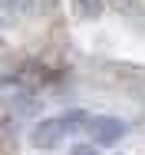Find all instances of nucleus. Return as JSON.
Here are the masks:
<instances>
[{
	"label": "nucleus",
	"mask_w": 145,
	"mask_h": 155,
	"mask_svg": "<svg viewBox=\"0 0 145 155\" xmlns=\"http://www.w3.org/2000/svg\"><path fill=\"white\" fill-rule=\"evenodd\" d=\"M69 155H99V152H96V145H76Z\"/></svg>",
	"instance_id": "obj_4"
},
{
	"label": "nucleus",
	"mask_w": 145,
	"mask_h": 155,
	"mask_svg": "<svg viewBox=\"0 0 145 155\" xmlns=\"http://www.w3.org/2000/svg\"><path fill=\"white\" fill-rule=\"evenodd\" d=\"M89 135H92V142L96 145H116L119 139L125 135V122L116 119V116H96V119H89Z\"/></svg>",
	"instance_id": "obj_2"
},
{
	"label": "nucleus",
	"mask_w": 145,
	"mask_h": 155,
	"mask_svg": "<svg viewBox=\"0 0 145 155\" xmlns=\"http://www.w3.org/2000/svg\"><path fill=\"white\" fill-rule=\"evenodd\" d=\"M102 3H106V0H76V10H79L83 17H99V13H102Z\"/></svg>",
	"instance_id": "obj_3"
},
{
	"label": "nucleus",
	"mask_w": 145,
	"mask_h": 155,
	"mask_svg": "<svg viewBox=\"0 0 145 155\" xmlns=\"http://www.w3.org/2000/svg\"><path fill=\"white\" fill-rule=\"evenodd\" d=\"M76 122H89L86 112H66V116H56V119H43L30 129V145L33 149H56L73 129H79Z\"/></svg>",
	"instance_id": "obj_1"
}]
</instances>
